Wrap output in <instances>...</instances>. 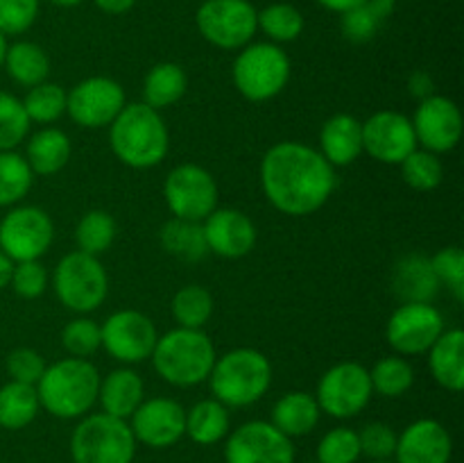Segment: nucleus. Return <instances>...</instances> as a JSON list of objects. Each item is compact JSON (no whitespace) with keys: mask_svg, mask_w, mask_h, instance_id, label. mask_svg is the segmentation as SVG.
Masks as SVG:
<instances>
[{"mask_svg":"<svg viewBox=\"0 0 464 463\" xmlns=\"http://www.w3.org/2000/svg\"><path fill=\"white\" fill-rule=\"evenodd\" d=\"M335 182V168L320 150L299 141L272 145L261 162L263 193L285 216L315 213L331 198Z\"/></svg>","mask_w":464,"mask_h":463,"instance_id":"f257e3e1","label":"nucleus"},{"mask_svg":"<svg viewBox=\"0 0 464 463\" xmlns=\"http://www.w3.org/2000/svg\"><path fill=\"white\" fill-rule=\"evenodd\" d=\"M109 145L125 166L148 171L166 159L170 134L157 109L145 103H130L109 125Z\"/></svg>","mask_w":464,"mask_h":463,"instance_id":"f03ea898","label":"nucleus"},{"mask_svg":"<svg viewBox=\"0 0 464 463\" xmlns=\"http://www.w3.org/2000/svg\"><path fill=\"white\" fill-rule=\"evenodd\" d=\"M100 390V372L86 359H62V361L45 366L36 395L39 404L54 418L72 420L82 418L95 402Z\"/></svg>","mask_w":464,"mask_h":463,"instance_id":"7ed1b4c3","label":"nucleus"},{"mask_svg":"<svg viewBox=\"0 0 464 463\" xmlns=\"http://www.w3.org/2000/svg\"><path fill=\"white\" fill-rule=\"evenodd\" d=\"M150 359L163 381L188 389L208 379L218 354L211 339L202 330L177 327L159 336Z\"/></svg>","mask_w":464,"mask_h":463,"instance_id":"20e7f679","label":"nucleus"},{"mask_svg":"<svg viewBox=\"0 0 464 463\" xmlns=\"http://www.w3.org/2000/svg\"><path fill=\"white\" fill-rule=\"evenodd\" d=\"M211 393L227 409L256 404L272 384L270 359L254 348H236L216 359L208 375Z\"/></svg>","mask_w":464,"mask_h":463,"instance_id":"39448f33","label":"nucleus"},{"mask_svg":"<svg viewBox=\"0 0 464 463\" xmlns=\"http://www.w3.org/2000/svg\"><path fill=\"white\" fill-rule=\"evenodd\" d=\"M136 445L130 422L109 413H93L72 429L71 457L72 463H131Z\"/></svg>","mask_w":464,"mask_h":463,"instance_id":"423d86ee","label":"nucleus"},{"mask_svg":"<svg viewBox=\"0 0 464 463\" xmlns=\"http://www.w3.org/2000/svg\"><path fill=\"white\" fill-rule=\"evenodd\" d=\"M234 84L243 98L266 103L279 95L290 80V59L276 44H247L234 62Z\"/></svg>","mask_w":464,"mask_h":463,"instance_id":"0eeeda50","label":"nucleus"},{"mask_svg":"<svg viewBox=\"0 0 464 463\" xmlns=\"http://www.w3.org/2000/svg\"><path fill=\"white\" fill-rule=\"evenodd\" d=\"M53 286L63 307L75 313H91L107 298L109 277L98 257L75 250L59 259Z\"/></svg>","mask_w":464,"mask_h":463,"instance_id":"6e6552de","label":"nucleus"},{"mask_svg":"<svg viewBox=\"0 0 464 463\" xmlns=\"http://www.w3.org/2000/svg\"><path fill=\"white\" fill-rule=\"evenodd\" d=\"M256 14L249 0H204L195 14V23L211 45L240 50L256 34Z\"/></svg>","mask_w":464,"mask_h":463,"instance_id":"1a4fd4ad","label":"nucleus"},{"mask_svg":"<svg viewBox=\"0 0 464 463\" xmlns=\"http://www.w3.org/2000/svg\"><path fill=\"white\" fill-rule=\"evenodd\" d=\"M372 393L374 389H372L370 370L356 361H343L320 377L315 399L320 411L338 420H349L370 404Z\"/></svg>","mask_w":464,"mask_h":463,"instance_id":"9d476101","label":"nucleus"},{"mask_svg":"<svg viewBox=\"0 0 464 463\" xmlns=\"http://www.w3.org/2000/svg\"><path fill=\"white\" fill-rule=\"evenodd\" d=\"M163 198L172 218L202 222L218 209V184L207 168L198 163H179L163 182Z\"/></svg>","mask_w":464,"mask_h":463,"instance_id":"9b49d317","label":"nucleus"},{"mask_svg":"<svg viewBox=\"0 0 464 463\" xmlns=\"http://www.w3.org/2000/svg\"><path fill=\"white\" fill-rule=\"evenodd\" d=\"M53 239V218L41 207H14L0 221V252L7 254L14 263L39 259L48 252Z\"/></svg>","mask_w":464,"mask_h":463,"instance_id":"f8f14e48","label":"nucleus"},{"mask_svg":"<svg viewBox=\"0 0 464 463\" xmlns=\"http://www.w3.org/2000/svg\"><path fill=\"white\" fill-rule=\"evenodd\" d=\"M102 348L121 363H140L152 357L159 334L154 322L136 309L111 313L100 327Z\"/></svg>","mask_w":464,"mask_h":463,"instance_id":"ddd939ff","label":"nucleus"},{"mask_svg":"<svg viewBox=\"0 0 464 463\" xmlns=\"http://www.w3.org/2000/svg\"><path fill=\"white\" fill-rule=\"evenodd\" d=\"M125 91L111 77H86L66 94V112L80 127L98 130L111 125L125 107Z\"/></svg>","mask_w":464,"mask_h":463,"instance_id":"4468645a","label":"nucleus"},{"mask_svg":"<svg viewBox=\"0 0 464 463\" xmlns=\"http://www.w3.org/2000/svg\"><path fill=\"white\" fill-rule=\"evenodd\" d=\"M444 318L430 302H403L385 325V339L399 354H424L442 336Z\"/></svg>","mask_w":464,"mask_h":463,"instance_id":"2eb2a0df","label":"nucleus"},{"mask_svg":"<svg viewBox=\"0 0 464 463\" xmlns=\"http://www.w3.org/2000/svg\"><path fill=\"white\" fill-rule=\"evenodd\" d=\"M227 463H295V445L272 422L252 420L227 434Z\"/></svg>","mask_w":464,"mask_h":463,"instance_id":"dca6fc26","label":"nucleus"},{"mask_svg":"<svg viewBox=\"0 0 464 463\" xmlns=\"http://www.w3.org/2000/svg\"><path fill=\"white\" fill-rule=\"evenodd\" d=\"M417 145L435 154L451 153L462 139V113L460 107L447 95H429L420 100L412 116Z\"/></svg>","mask_w":464,"mask_h":463,"instance_id":"f3484780","label":"nucleus"},{"mask_svg":"<svg viewBox=\"0 0 464 463\" xmlns=\"http://www.w3.org/2000/svg\"><path fill=\"white\" fill-rule=\"evenodd\" d=\"M415 150V130L406 113L383 109L362 123V153L374 157L376 162L399 166Z\"/></svg>","mask_w":464,"mask_h":463,"instance_id":"a211bd4d","label":"nucleus"},{"mask_svg":"<svg viewBox=\"0 0 464 463\" xmlns=\"http://www.w3.org/2000/svg\"><path fill=\"white\" fill-rule=\"evenodd\" d=\"M136 443L163 449L186 436V409L170 398L143 399L130 418Z\"/></svg>","mask_w":464,"mask_h":463,"instance_id":"6ab92c4d","label":"nucleus"},{"mask_svg":"<svg viewBox=\"0 0 464 463\" xmlns=\"http://www.w3.org/2000/svg\"><path fill=\"white\" fill-rule=\"evenodd\" d=\"M208 252L222 259H240L256 245V227L238 209H213L202 221Z\"/></svg>","mask_w":464,"mask_h":463,"instance_id":"aec40b11","label":"nucleus"},{"mask_svg":"<svg viewBox=\"0 0 464 463\" xmlns=\"http://www.w3.org/2000/svg\"><path fill=\"white\" fill-rule=\"evenodd\" d=\"M451 454V434L433 418L415 420L397 436V463H449Z\"/></svg>","mask_w":464,"mask_h":463,"instance_id":"412c9836","label":"nucleus"},{"mask_svg":"<svg viewBox=\"0 0 464 463\" xmlns=\"http://www.w3.org/2000/svg\"><path fill=\"white\" fill-rule=\"evenodd\" d=\"M320 153L331 166H349L362 153V123L352 113H335L320 130Z\"/></svg>","mask_w":464,"mask_h":463,"instance_id":"4be33fe9","label":"nucleus"},{"mask_svg":"<svg viewBox=\"0 0 464 463\" xmlns=\"http://www.w3.org/2000/svg\"><path fill=\"white\" fill-rule=\"evenodd\" d=\"M143 399V379L131 368H116L104 379H100L98 402L102 404V413L130 420L131 413L140 407Z\"/></svg>","mask_w":464,"mask_h":463,"instance_id":"5701e85b","label":"nucleus"},{"mask_svg":"<svg viewBox=\"0 0 464 463\" xmlns=\"http://www.w3.org/2000/svg\"><path fill=\"white\" fill-rule=\"evenodd\" d=\"M430 375L442 389L460 393L464 389V331L460 327L444 330L429 350Z\"/></svg>","mask_w":464,"mask_h":463,"instance_id":"b1692460","label":"nucleus"},{"mask_svg":"<svg viewBox=\"0 0 464 463\" xmlns=\"http://www.w3.org/2000/svg\"><path fill=\"white\" fill-rule=\"evenodd\" d=\"M392 289L403 302H430L440 291L430 259L424 254H408L399 259L392 272Z\"/></svg>","mask_w":464,"mask_h":463,"instance_id":"393cba45","label":"nucleus"},{"mask_svg":"<svg viewBox=\"0 0 464 463\" xmlns=\"http://www.w3.org/2000/svg\"><path fill=\"white\" fill-rule=\"evenodd\" d=\"M320 413L315 395L293 390V393H285L284 398L276 399V404L272 407L270 422L288 438H297V436H306L315 429L317 422H320Z\"/></svg>","mask_w":464,"mask_h":463,"instance_id":"a878e982","label":"nucleus"},{"mask_svg":"<svg viewBox=\"0 0 464 463\" xmlns=\"http://www.w3.org/2000/svg\"><path fill=\"white\" fill-rule=\"evenodd\" d=\"M71 159V139L59 127H44L27 141L25 162L34 175H54Z\"/></svg>","mask_w":464,"mask_h":463,"instance_id":"bb28decb","label":"nucleus"},{"mask_svg":"<svg viewBox=\"0 0 464 463\" xmlns=\"http://www.w3.org/2000/svg\"><path fill=\"white\" fill-rule=\"evenodd\" d=\"M186 89H188V75H186L179 64H157V66L150 68L143 80V103L161 112V109L179 103L184 98Z\"/></svg>","mask_w":464,"mask_h":463,"instance_id":"cd10ccee","label":"nucleus"},{"mask_svg":"<svg viewBox=\"0 0 464 463\" xmlns=\"http://www.w3.org/2000/svg\"><path fill=\"white\" fill-rule=\"evenodd\" d=\"M229 409L216 398L199 399L186 411V436L198 445H216L229 434Z\"/></svg>","mask_w":464,"mask_h":463,"instance_id":"c85d7f7f","label":"nucleus"},{"mask_svg":"<svg viewBox=\"0 0 464 463\" xmlns=\"http://www.w3.org/2000/svg\"><path fill=\"white\" fill-rule=\"evenodd\" d=\"M3 66L7 75L21 86H36L48 80L50 59L39 44L16 41V44L7 45Z\"/></svg>","mask_w":464,"mask_h":463,"instance_id":"c756f323","label":"nucleus"},{"mask_svg":"<svg viewBox=\"0 0 464 463\" xmlns=\"http://www.w3.org/2000/svg\"><path fill=\"white\" fill-rule=\"evenodd\" d=\"M39 395L36 386L12 381L0 386V427L9 431L23 429L39 413Z\"/></svg>","mask_w":464,"mask_h":463,"instance_id":"7c9ffc66","label":"nucleus"},{"mask_svg":"<svg viewBox=\"0 0 464 463\" xmlns=\"http://www.w3.org/2000/svg\"><path fill=\"white\" fill-rule=\"evenodd\" d=\"M163 250L172 257L181 259V261H199L207 257V239H204L202 222L184 221V218H170L166 225L161 227Z\"/></svg>","mask_w":464,"mask_h":463,"instance_id":"2f4dec72","label":"nucleus"},{"mask_svg":"<svg viewBox=\"0 0 464 463\" xmlns=\"http://www.w3.org/2000/svg\"><path fill=\"white\" fill-rule=\"evenodd\" d=\"M116 241V221L109 212L93 209L84 213L75 227V243L77 250L91 257H100L107 252Z\"/></svg>","mask_w":464,"mask_h":463,"instance_id":"473e14b6","label":"nucleus"},{"mask_svg":"<svg viewBox=\"0 0 464 463\" xmlns=\"http://www.w3.org/2000/svg\"><path fill=\"white\" fill-rule=\"evenodd\" d=\"M34 172L25 157H21L14 150L0 153V207H12L21 202L32 189Z\"/></svg>","mask_w":464,"mask_h":463,"instance_id":"72a5a7b5","label":"nucleus"},{"mask_svg":"<svg viewBox=\"0 0 464 463\" xmlns=\"http://www.w3.org/2000/svg\"><path fill=\"white\" fill-rule=\"evenodd\" d=\"M213 313V295L204 286H181L172 298V316L186 330H202Z\"/></svg>","mask_w":464,"mask_h":463,"instance_id":"f704fd0d","label":"nucleus"},{"mask_svg":"<svg viewBox=\"0 0 464 463\" xmlns=\"http://www.w3.org/2000/svg\"><path fill=\"white\" fill-rule=\"evenodd\" d=\"M256 25L275 44H290L304 32V16L295 5L272 3L256 14Z\"/></svg>","mask_w":464,"mask_h":463,"instance_id":"c9c22d12","label":"nucleus"},{"mask_svg":"<svg viewBox=\"0 0 464 463\" xmlns=\"http://www.w3.org/2000/svg\"><path fill=\"white\" fill-rule=\"evenodd\" d=\"M30 123H48L59 121L66 113V91L54 82H41V84L30 86L25 98L21 100Z\"/></svg>","mask_w":464,"mask_h":463,"instance_id":"e433bc0d","label":"nucleus"},{"mask_svg":"<svg viewBox=\"0 0 464 463\" xmlns=\"http://www.w3.org/2000/svg\"><path fill=\"white\" fill-rule=\"evenodd\" d=\"M370 379L372 389L379 395L399 398L415 384V370L401 354H394V357H383L374 363V368L370 370Z\"/></svg>","mask_w":464,"mask_h":463,"instance_id":"4c0bfd02","label":"nucleus"},{"mask_svg":"<svg viewBox=\"0 0 464 463\" xmlns=\"http://www.w3.org/2000/svg\"><path fill=\"white\" fill-rule=\"evenodd\" d=\"M399 166H401L403 182L415 191H435L444 180L442 162L429 150H415Z\"/></svg>","mask_w":464,"mask_h":463,"instance_id":"58836bf2","label":"nucleus"},{"mask_svg":"<svg viewBox=\"0 0 464 463\" xmlns=\"http://www.w3.org/2000/svg\"><path fill=\"white\" fill-rule=\"evenodd\" d=\"M30 132V118H27L23 103L16 95L0 91V153L14 150L21 141H25Z\"/></svg>","mask_w":464,"mask_h":463,"instance_id":"ea45409f","label":"nucleus"},{"mask_svg":"<svg viewBox=\"0 0 464 463\" xmlns=\"http://www.w3.org/2000/svg\"><path fill=\"white\" fill-rule=\"evenodd\" d=\"M361 458L358 431L352 427H335L322 436L317 445V463H356Z\"/></svg>","mask_w":464,"mask_h":463,"instance_id":"a19ab883","label":"nucleus"},{"mask_svg":"<svg viewBox=\"0 0 464 463\" xmlns=\"http://www.w3.org/2000/svg\"><path fill=\"white\" fill-rule=\"evenodd\" d=\"M62 345L71 357L86 359L102 348L100 325L91 318H75L62 331Z\"/></svg>","mask_w":464,"mask_h":463,"instance_id":"79ce46f5","label":"nucleus"},{"mask_svg":"<svg viewBox=\"0 0 464 463\" xmlns=\"http://www.w3.org/2000/svg\"><path fill=\"white\" fill-rule=\"evenodd\" d=\"M397 431L385 422H370L358 431V443H361V457L370 461H390L397 449Z\"/></svg>","mask_w":464,"mask_h":463,"instance_id":"37998d69","label":"nucleus"},{"mask_svg":"<svg viewBox=\"0 0 464 463\" xmlns=\"http://www.w3.org/2000/svg\"><path fill=\"white\" fill-rule=\"evenodd\" d=\"M430 266H433L435 277L440 284H447L449 291L456 295L458 302L464 300V252L458 245H449V248L440 250L435 257H430Z\"/></svg>","mask_w":464,"mask_h":463,"instance_id":"c03bdc74","label":"nucleus"},{"mask_svg":"<svg viewBox=\"0 0 464 463\" xmlns=\"http://www.w3.org/2000/svg\"><path fill=\"white\" fill-rule=\"evenodd\" d=\"M39 16V0H0V32L18 36L30 30Z\"/></svg>","mask_w":464,"mask_h":463,"instance_id":"a18cd8bd","label":"nucleus"},{"mask_svg":"<svg viewBox=\"0 0 464 463\" xmlns=\"http://www.w3.org/2000/svg\"><path fill=\"white\" fill-rule=\"evenodd\" d=\"M12 289L16 291L21 298L34 300L44 295L45 286H48V272H45L44 263L39 259L34 261H21L14 263L12 280H9Z\"/></svg>","mask_w":464,"mask_h":463,"instance_id":"49530a36","label":"nucleus"},{"mask_svg":"<svg viewBox=\"0 0 464 463\" xmlns=\"http://www.w3.org/2000/svg\"><path fill=\"white\" fill-rule=\"evenodd\" d=\"M5 368H7V375L12 381H21V384L36 386L39 384L41 375H44V370H45V361H44V357L36 352V350L18 348L9 354Z\"/></svg>","mask_w":464,"mask_h":463,"instance_id":"de8ad7c7","label":"nucleus"},{"mask_svg":"<svg viewBox=\"0 0 464 463\" xmlns=\"http://www.w3.org/2000/svg\"><path fill=\"white\" fill-rule=\"evenodd\" d=\"M381 23L383 21L367 7V3H362L361 7H353L343 14L340 27H343L344 39H349L352 44H365L379 32Z\"/></svg>","mask_w":464,"mask_h":463,"instance_id":"09e8293b","label":"nucleus"},{"mask_svg":"<svg viewBox=\"0 0 464 463\" xmlns=\"http://www.w3.org/2000/svg\"><path fill=\"white\" fill-rule=\"evenodd\" d=\"M408 91L420 100L429 98V95H433V77L426 71H415L408 80Z\"/></svg>","mask_w":464,"mask_h":463,"instance_id":"8fccbe9b","label":"nucleus"},{"mask_svg":"<svg viewBox=\"0 0 464 463\" xmlns=\"http://www.w3.org/2000/svg\"><path fill=\"white\" fill-rule=\"evenodd\" d=\"M104 14H125L136 5V0H93Z\"/></svg>","mask_w":464,"mask_h":463,"instance_id":"3c124183","label":"nucleus"},{"mask_svg":"<svg viewBox=\"0 0 464 463\" xmlns=\"http://www.w3.org/2000/svg\"><path fill=\"white\" fill-rule=\"evenodd\" d=\"M317 3H320L324 9H329V12L344 14L353 7H361L365 0H317Z\"/></svg>","mask_w":464,"mask_h":463,"instance_id":"603ef678","label":"nucleus"},{"mask_svg":"<svg viewBox=\"0 0 464 463\" xmlns=\"http://www.w3.org/2000/svg\"><path fill=\"white\" fill-rule=\"evenodd\" d=\"M365 3H367V7H370L372 12L381 18V21H385V18L394 12V5H397V0H365Z\"/></svg>","mask_w":464,"mask_h":463,"instance_id":"864d4df0","label":"nucleus"},{"mask_svg":"<svg viewBox=\"0 0 464 463\" xmlns=\"http://www.w3.org/2000/svg\"><path fill=\"white\" fill-rule=\"evenodd\" d=\"M12 271H14V261L7 257L5 252H0V291L5 286H9V280H12Z\"/></svg>","mask_w":464,"mask_h":463,"instance_id":"5fc2aeb1","label":"nucleus"},{"mask_svg":"<svg viewBox=\"0 0 464 463\" xmlns=\"http://www.w3.org/2000/svg\"><path fill=\"white\" fill-rule=\"evenodd\" d=\"M5 53H7V36L0 32V66H3V62H5Z\"/></svg>","mask_w":464,"mask_h":463,"instance_id":"6e6d98bb","label":"nucleus"},{"mask_svg":"<svg viewBox=\"0 0 464 463\" xmlns=\"http://www.w3.org/2000/svg\"><path fill=\"white\" fill-rule=\"evenodd\" d=\"M53 5H59V7H75V5H80L82 0H50Z\"/></svg>","mask_w":464,"mask_h":463,"instance_id":"4d7b16f0","label":"nucleus"},{"mask_svg":"<svg viewBox=\"0 0 464 463\" xmlns=\"http://www.w3.org/2000/svg\"><path fill=\"white\" fill-rule=\"evenodd\" d=\"M370 463H392V461H370Z\"/></svg>","mask_w":464,"mask_h":463,"instance_id":"13d9d810","label":"nucleus"}]
</instances>
